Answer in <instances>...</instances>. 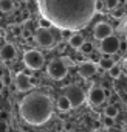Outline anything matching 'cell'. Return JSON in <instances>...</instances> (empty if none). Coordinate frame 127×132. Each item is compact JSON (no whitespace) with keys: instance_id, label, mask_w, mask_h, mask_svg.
Returning a JSON list of instances; mask_svg holds the SVG:
<instances>
[{"instance_id":"6da1fadb","label":"cell","mask_w":127,"mask_h":132,"mask_svg":"<svg viewBox=\"0 0 127 132\" xmlns=\"http://www.w3.org/2000/svg\"><path fill=\"white\" fill-rule=\"evenodd\" d=\"M37 8L51 27L78 33L98 13V0H37Z\"/></svg>"},{"instance_id":"7a4b0ae2","label":"cell","mask_w":127,"mask_h":132,"mask_svg":"<svg viewBox=\"0 0 127 132\" xmlns=\"http://www.w3.org/2000/svg\"><path fill=\"white\" fill-rule=\"evenodd\" d=\"M20 117L25 123L31 126L45 124L53 115V101L47 93L31 92L20 101L19 106Z\"/></svg>"},{"instance_id":"3957f363","label":"cell","mask_w":127,"mask_h":132,"mask_svg":"<svg viewBox=\"0 0 127 132\" xmlns=\"http://www.w3.org/2000/svg\"><path fill=\"white\" fill-rule=\"evenodd\" d=\"M47 73L51 79L54 81H60L63 79L67 75H68V67H67V64L63 62L62 59H54L48 64V67H47Z\"/></svg>"},{"instance_id":"277c9868","label":"cell","mask_w":127,"mask_h":132,"mask_svg":"<svg viewBox=\"0 0 127 132\" xmlns=\"http://www.w3.org/2000/svg\"><path fill=\"white\" fill-rule=\"evenodd\" d=\"M23 64L31 70H40L45 65V57L39 50H26L23 53Z\"/></svg>"},{"instance_id":"5b68a950","label":"cell","mask_w":127,"mask_h":132,"mask_svg":"<svg viewBox=\"0 0 127 132\" xmlns=\"http://www.w3.org/2000/svg\"><path fill=\"white\" fill-rule=\"evenodd\" d=\"M34 42L39 45V47H43V48H50L56 44V39L53 36V33L48 30V28H37L36 34H34Z\"/></svg>"},{"instance_id":"8992f818","label":"cell","mask_w":127,"mask_h":132,"mask_svg":"<svg viewBox=\"0 0 127 132\" xmlns=\"http://www.w3.org/2000/svg\"><path fill=\"white\" fill-rule=\"evenodd\" d=\"M63 92H65L63 95H67L68 100L71 101L73 107H79V106L85 101V93H84V90H82L81 87H78V86H68Z\"/></svg>"},{"instance_id":"52a82bcc","label":"cell","mask_w":127,"mask_h":132,"mask_svg":"<svg viewBox=\"0 0 127 132\" xmlns=\"http://www.w3.org/2000/svg\"><path fill=\"white\" fill-rule=\"evenodd\" d=\"M119 48H121V40L116 36H110V37L101 40V45H99V50L104 54H115L119 51Z\"/></svg>"},{"instance_id":"ba28073f","label":"cell","mask_w":127,"mask_h":132,"mask_svg":"<svg viewBox=\"0 0 127 132\" xmlns=\"http://www.w3.org/2000/svg\"><path fill=\"white\" fill-rule=\"evenodd\" d=\"M93 36H95V39H98V40H104V39L113 36V28H112V25L107 23V22H99V23H96V27L93 28Z\"/></svg>"},{"instance_id":"9c48e42d","label":"cell","mask_w":127,"mask_h":132,"mask_svg":"<svg viewBox=\"0 0 127 132\" xmlns=\"http://www.w3.org/2000/svg\"><path fill=\"white\" fill-rule=\"evenodd\" d=\"M98 69H99V65L93 61H85V62H81L79 64V67H78V72L82 78H90L93 75L98 73Z\"/></svg>"},{"instance_id":"30bf717a","label":"cell","mask_w":127,"mask_h":132,"mask_svg":"<svg viewBox=\"0 0 127 132\" xmlns=\"http://www.w3.org/2000/svg\"><path fill=\"white\" fill-rule=\"evenodd\" d=\"M107 100V93L102 87L99 86H95L90 92H88V101L93 104V106H101L104 101Z\"/></svg>"},{"instance_id":"8fae6325","label":"cell","mask_w":127,"mask_h":132,"mask_svg":"<svg viewBox=\"0 0 127 132\" xmlns=\"http://www.w3.org/2000/svg\"><path fill=\"white\" fill-rule=\"evenodd\" d=\"M33 78H30L28 75H25V73H19L17 76H16V79H14V82H16V89L19 90V92H26V90H30L31 89V86H33V81H31Z\"/></svg>"},{"instance_id":"7c38bea8","label":"cell","mask_w":127,"mask_h":132,"mask_svg":"<svg viewBox=\"0 0 127 132\" xmlns=\"http://www.w3.org/2000/svg\"><path fill=\"white\" fill-rule=\"evenodd\" d=\"M0 53H2V61H5V62L16 59V54H17L16 47H14L13 44H10V42L2 47V51H0Z\"/></svg>"},{"instance_id":"4fadbf2b","label":"cell","mask_w":127,"mask_h":132,"mask_svg":"<svg viewBox=\"0 0 127 132\" xmlns=\"http://www.w3.org/2000/svg\"><path fill=\"white\" fill-rule=\"evenodd\" d=\"M84 42H85V37H84V34L79 33V31H78V33H73V34L68 37V45H70L71 48H75V50H79Z\"/></svg>"},{"instance_id":"5bb4252c","label":"cell","mask_w":127,"mask_h":132,"mask_svg":"<svg viewBox=\"0 0 127 132\" xmlns=\"http://www.w3.org/2000/svg\"><path fill=\"white\" fill-rule=\"evenodd\" d=\"M56 107H57V110H60V112H68L70 109H73V104H71V101L68 100L67 95H60V96L56 100Z\"/></svg>"},{"instance_id":"9a60e30c","label":"cell","mask_w":127,"mask_h":132,"mask_svg":"<svg viewBox=\"0 0 127 132\" xmlns=\"http://www.w3.org/2000/svg\"><path fill=\"white\" fill-rule=\"evenodd\" d=\"M98 65H99V69H102V70H110L113 65H115V62H113V59L112 57H101L99 59V62H98Z\"/></svg>"},{"instance_id":"2e32d148","label":"cell","mask_w":127,"mask_h":132,"mask_svg":"<svg viewBox=\"0 0 127 132\" xmlns=\"http://www.w3.org/2000/svg\"><path fill=\"white\" fill-rule=\"evenodd\" d=\"M0 10L2 13H11L14 10V2L13 0H0Z\"/></svg>"},{"instance_id":"e0dca14e","label":"cell","mask_w":127,"mask_h":132,"mask_svg":"<svg viewBox=\"0 0 127 132\" xmlns=\"http://www.w3.org/2000/svg\"><path fill=\"white\" fill-rule=\"evenodd\" d=\"M118 113H119V109H118L115 104H108V106L104 107V115H107V117H113V118H116Z\"/></svg>"},{"instance_id":"ac0fdd59","label":"cell","mask_w":127,"mask_h":132,"mask_svg":"<svg viewBox=\"0 0 127 132\" xmlns=\"http://www.w3.org/2000/svg\"><path fill=\"white\" fill-rule=\"evenodd\" d=\"M107 73H108V76H110V78H113V79H118V78L122 75V69H121V65L115 64L113 67H112V69L107 72Z\"/></svg>"},{"instance_id":"d6986e66","label":"cell","mask_w":127,"mask_h":132,"mask_svg":"<svg viewBox=\"0 0 127 132\" xmlns=\"http://www.w3.org/2000/svg\"><path fill=\"white\" fill-rule=\"evenodd\" d=\"M79 51H81L82 54H90V53L93 51V44L88 42V40H85V42L82 44V47L79 48Z\"/></svg>"},{"instance_id":"ffe728a7","label":"cell","mask_w":127,"mask_h":132,"mask_svg":"<svg viewBox=\"0 0 127 132\" xmlns=\"http://www.w3.org/2000/svg\"><path fill=\"white\" fill-rule=\"evenodd\" d=\"M102 126H104L105 129L113 127V126H115V118H113V117H107V115H104V117H102Z\"/></svg>"},{"instance_id":"44dd1931","label":"cell","mask_w":127,"mask_h":132,"mask_svg":"<svg viewBox=\"0 0 127 132\" xmlns=\"http://www.w3.org/2000/svg\"><path fill=\"white\" fill-rule=\"evenodd\" d=\"M104 3H105V6H107L108 10H116L119 0H104Z\"/></svg>"},{"instance_id":"7402d4cb","label":"cell","mask_w":127,"mask_h":132,"mask_svg":"<svg viewBox=\"0 0 127 132\" xmlns=\"http://www.w3.org/2000/svg\"><path fill=\"white\" fill-rule=\"evenodd\" d=\"M11 84V78L8 73H2V87H8Z\"/></svg>"},{"instance_id":"603a6c76","label":"cell","mask_w":127,"mask_h":132,"mask_svg":"<svg viewBox=\"0 0 127 132\" xmlns=\"http://www.w3.org/2000/svg\"><path fill=\"white\" fill-rule=\"evenodd\" d=\"M10 130V126H8V121L5 118H2V121H0V132H8Z\"/></svg>"},{"instance_id":"cb8c5ba5","label":"cell","mask_w":127,"mask_h":132,"mask_svg":"<svg viewBox=\"0 0 127 132\" xmlns=\"http://www.w3.org/2000/svg\"><path fill=\"white\" fill-rule=\"evenodd\" d=\"M124 132H127V123L124 124Z\"/></svg>"},{"instance_id":"d4e9b609","label":"cell","mask_w":127,"mask_h":132,"mask_svg":"<svg viewBox=\"0 0 127 132\" xmlns=\"http://www.w3.org/2000/svg\"><path fill=\"white\" fill-rule=\"evenodd\" d=\"M125 69H127V59H125Z\"/></svg>"},{"instance_id":"484cf974","label":"cell","mask_w":127,"mask_h":132,"mask_svg":"<svg viewBox=\"0 0 127 132\" xmlns=\"http://www.w3.org/2000/svg\"><path fill=\"white\" fill-rule=\"evenodd\" d=\"M125 30H127V23H125Z\"/></svg>"},{"instance_id":"4316f807","label":"cell","mask_w":127,"mask_h":132,"mask_svg":"<svg viewBox=\"0 0 127 132\" xmlns=\"http://www.w3.org/2000/svg\"><path fill=\"white\" fill-rule=\"evenodd\" d=\"M125 104H127V98H125Z\"/></svg>"}]
</instances>
